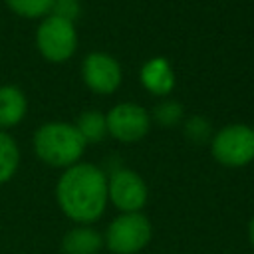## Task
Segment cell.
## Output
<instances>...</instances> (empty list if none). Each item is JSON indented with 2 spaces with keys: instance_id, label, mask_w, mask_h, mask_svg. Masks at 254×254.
Returning a JSON list of instances; mask_svg holds the SVG:
<instances>
[{
  "instance_id": "obj_1",
  "label": "cell",
  "mask_w": 254,
  "mask_h": 254,
  "mask_svg": "<svg viewBox=\"0 0 254 254\" xmlns=\"http://www.w3.org/2000/svg\"><path fill=\"white\" fill-rule=\"evenodd\" d=\"M60 210L77 224H91L101 218L107 198V175L93 163H75L56 183Z\"/></svg>"
},
{
  "instance_id": "obj_2",
  "label": "cell",
  "mask_w": 254,
  "mask_h": 254,
  "mask_svg": "<svg viewBox=\"0 0 254 254\" xmlns=\"http://www.w3.org/2000/svg\"><path fill=\"white\" fill-rule=\"evenodd\" d=\"M32 145L36 157L42 163L58 169H67L79 163L87 143L83 141L75 125L65 121H50L36 129Z\"/></svg>"
},
{
  "instance_id": "obj_3",
  "label": "cell",
  "mask_w": 254,
  "mask_h": 254,
  "mask_svg": "<svg viewBox=\"0 0 254 254\" xmlns=\"http://www.w3.org/2000/svg\"><path fill=\"white\" fill-rule=\"evenodd\" d=\"M153 236L149 218L141 212H121L105 228L103 244L113 254H137Z\"/></svg>"
},
{
  "instance_id": "obj_4",
  "label": "cell",
  "mask_w": 254,
  "mask_h": 254,
  "mask_svg": "<svg viewBox=\"0 0 254 254\" xmlns=\"http://www.w3.org/2000/svg\"><path fill=\"white\" fill-rule=\"evenodd\" d=\"M210 151L224 167H246L254 161V127L246 123H230L218 129L210 139Z\"/></svg>"
},
{
  "instance_id": "obj_5",
  "label": "cell",
  "mask_w": 254,
  "mask_h": 254,
  "mask_svg": "<svg viewBox=\"0 0 254 254\" xmlns=\"http://www.w3.org/2000/svg\"><path fill=\"white\" fill-rule=\"evenodd\" d=\"M36 48L40 56L52 64L67 62L77 50V30L73 22L54 14L46 16L36 30Z\"/></svg>"
},
{
  "instance_id": "obj_6",
  "label": "cell",
  "mask_w": 254,
  "mask_h": 254,
  "mask_svg": "<svg viewBox=\"0 0 254 254\" xmlns=\"http://www.w3.org/2000/svg\"><path fill=\"white\" fill-rule=\"evenodd\" d=\"M105 121H107V135H111L121 143L141 141L151 129V113L133 101H123L113 105L105 113Z\"/></svg>"
},
{
  "instance_id": "obj_7",
  "label": "cell",
  "mask_w": 254,
  "mask_h": 254,
  "mask_svg": "<svg viewBox=\"0 0 254 254\" xmlns=\"http://www.w3.org/2000/svg\"><path fill=\"white\" fill-rule=\"evenodd\" d=\"M107 198L121 212H141L147 204L149 189L141 175L131 169H117L107 177Z\"/></svg>"
},
{
  "instance_id": "obj_8",
  "label": "cell",
  "mask_w": 254,
  "mask_h": 254,
  "mask_svg": "<svg viewBox=\"0 0 254 254\" xmlns=\"http://www.w3.org/2000/svg\"><path fill=\"white\" fill-rule=\"evenodd\" d=\"M81 79L89 91L111 95L123 81L119 62L107 52H89L81 62Z\"/></svg>"
},
{
  "instance_id": "obj_9",
  "label": "cell",
  "mask_w": 254,
  "mask_h": 254,
  "mask_svg": "<svg viewBox=\"0 0 254 254\" xmlns=\"http://www.w3.org/2000/svg\"><path fill=\"white\" fill-rule=\"evenodd\" d=\"M139 79H141V85L157 97H167L177 83L171 62L161 56H155L141 65Z\"/></svg>"
},
{
  "instance_id": "obj_10",
  "label": "cell",
  "mask_w": 254,
  "mask_h": 254,
  "mask_svg": "<svg viewBox=\"0 0 254 254\" xmlns=\"http://www.w3.org/2000/svg\"><path fill=\"white\" fill-rule=\"evenodd\" d=\"M28 113V99L18 85H0V129L16 127Z\"/></svg>"
},
{
  "instance_id": "obj_11",
  "label": "cell",
  "mask_w": 254,
  "mask_h": 254,
  "mask_svg": "<svg viewBox=\"0 0 254 254\" xmlns=\"http://www.w3.org/2000/svg\"><path fill=\"white\" fill-rule=\"evenodd\" d=\"M103 246V236L89 224L69 228L62 238L64 254H97Z\"/></svg>"
},
{
  "instance_id": "obj_12",
  "label": "cell",
  "mask_w": 254,
  "mask_h": 254,
  "mask_svg": "<svg viewBox=\"0 0 254 254\" xmlns=\"http://www.w3.org/2000/svg\"><path fill=\"white\" fill-rule=\"evenodd\" d=\"M73 125L77 127V131H79V135L83 137L85 143H99L107 135L105 115L101 111H95V109L83 111Z\"/></svg>"
},
{
  "instance_id": "obj_13",
  "label": "cell",
  "mask_w": 254,
  "mask_h": 254,
  "mask_svg": "<svg viewBox=\"0 0 254 254\" xmlns=\"http://www.w3.org/2000/svg\"><path fill=\"white\" fill-rule=\"evenodd\" d=\"M20 165V149L16 145V141L0 129V185L8 183Z\"/></svg>"
},
{
  "instance_id": "obj_14",
  "label": "cell",
  "mask_w": 254,
  "mask_h": 254,
  "mask_svg": "<svg viewBox=\"0 0 254 254\" xmlns=\"http://www.w3.org/2000/svg\"><path fill=\"white\" fill-rule=\"evenodd\" d=\"M6 6L28 20H36V18H46L52 14L54 8V0H4Z\"/></svg>"
},
{
  "instance_id": "obj_15",
  "label": "cell",
  "mask_w": 254,
  "mask_h": 254,
  "mask_svg": "<svg viewBox=\"0 0 254 254\" xmlns=\"http://www.w3.org/2000/svg\"><path fill=\"white\" fill-rule=\"evenodd\" d=\"M183 115H185V109L177 99H165L155 105L151 119H155L163 127H173L183 119Z\"/></svg>"
},
{
  "instance_id": "obj_16",
  "label": "cell",
  "mask_w": 254,
  "mask_h": 254,
  "mask_svg": "<svg viewBox=\"0 0 254 254\" xmlns=\"http://www.w3.org/2000/svg\"><path fill=\"white\" fill-rule=\"evenodd\" d=\"M185 133L190 141L194 143H204L208 139H212V129H210V121L202 115H194L190 119H187L185 123Z\"/></svg>"
},
{
  "instance_id": "obj_17",
  "label": "cell",
  "mask_w": 254,
  "mask_h": 254,
  "mask_svg": "<svg viewBox=\"0 0 254 254\" xmlns=\"http://www.w3.org/2000/svg\"><path fill=\"white\" fill-rule=\"evenodd\" d=\"M248 238H250V244H252V248H254V216H252L250 222H248Z\"/></svg>"
},
{
  "instance_id": "obj_18",
  "label": "cell",
  "mask_w": 254,
  "mask_h": 254,
  "mask_svg": "<svg viewBox=\"0 0 254 254\" xmlns=\"http://www.w3.org/2000/svg\"><path fill=\"white\" fill-rule=\"evenodd\" d=\"M67 2H81V0H67Z\"/></svg>"
}]
</instances>
